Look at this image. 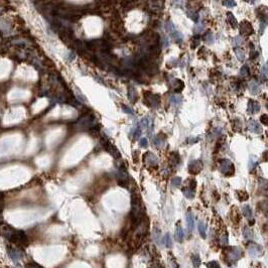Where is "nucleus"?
Masks as SVG:
<instances>
[{
  "instance_id": "1",
  "label": "nucleus",
  "mask_w": 268,
  "mask_h": 268,
  "mask_svg": "<svg viewBox=\"0 0 268 268\" xmlns=\"http://www.w3.org/2000/svg\"><path fill=\"white\" fill-rule=\"evenodd\" d=\"M9 241L11 243L16 245V247L18 248L25 247L28 245L27 235H26L23 231H21V230H15V232L13 233V235L11 236Z\"/></svg>"
},
{
  "instance_id": "2",
  "label": "nucleus",
  "mask_w": 268,
  "mask_h": 268,
  "mask_svg": "<svg viewBox=\"0 0 268 268\" xmlns=\"http://www.w3.org/2000/svg\"><path fill=\"white\" fill-rule=\"evenodd\" d=\"M225 253H226L225 258L228 260V262L230 264L238 261L243 255L242 250L238 247H229V248L226 249Z\"/></svg>"
},
{
  "instance_id": "3",
  "label": "nucleus",
  "mask_w": 268,
  "mask_h": 268,
  "mask_svg": "<svg viewBox=\"0 0 268 268\" xmlns=\"http://www.w3.org/2000/svg\"><path fill=\"white\" fill-rule=\"evenodd\" d=\"M220 170L226 177H231L235 172V166L231 160L222 159L220 162Z\"/></svg>"
},
{
  "instance_id": "4",
  "label": "nucleus",
  "mask_w": 268,
  "mask_h": 268,
  "mask_svg": "<svg viewBox=\"0 0 268 268\" xmlns=\"http://www.w3.org/2000/svg\"><path fill=\"white\" fill-rule=\"evenodd\" d=\"M78 127L82 128V129H88V128H92L94 127L95 125V119L93 117V115H85L84 117H82L81 119L78 121Z\"/></svg>"
},
{
  "instance_id": "5",
  "label": "nucleus",
  "mask_w": 268,
  "mask_h": 268,
  "mask_svg": "<svg viewBox=\"0 0 268 268\" xmlns=\"http://www.w3.org/2000/svg\"><path fill=\"white\" fill-rule=\"evenodd\" d=\"M160 99L157 95H154L150 92H145L144 94V102L146 103L147 106L150 107H157L159 104Z\"/></svg>"
},
{
  "instance_id": "6",
  "label": "nucleus",
  "mask_w": 268,
  "mask_h": 268,
  "mask_svg": "<svg viewBox=\"0 0 268 268\" xmlns=\"http://www.w3.org/2000/svg\"><path fill=\"white\" fill-rule=\"evenodd\" d=\"M203 170V162L200 159L191 160L187 165V170L191 174H198Z\"/></svg>"
},
{
  "instance_id": "7",
  "label": "nucleus",
  "mask_w": 268,
  "mask_h": 268,
  "mask_svg": "<svg viewBox=\"0 0 268 268\" xmlns=\"http://www.w3.org/2000/svg\"><path fill=\"white\" fill-rule=\"evenodd\" d=\"M15 232V229L11 227L8 224H2L0 225V235L2 237H4L7 240H10L11 236L13 235V233Z\"/></svg>"
},
{
  "instance_id": "8",
  "label": "nucleus",
  "mask_w": 268,
  "mask_h": 268,
  "mask_svg": "<svg viewBox=\"0 0 268 268\" xmlns=\"http://www.w3.org/2000/svg\"><path fill=\"white\" fill-rule=\"evenodd\" d=\"M239 30H240V33L242 36H249L253 33L254 29H253V26L250 23L249 21H242L239 25Z\"/></svg>"
},
{
  "instance_id": "9",
  "label": "nucleus",
  "mask_w": 268,
  "mask_h": 268,
  "mask_svg": "<svg viewBox=\"0 0 268 268\" xmlns=\"http://www.w3.org/2000/svg\"><path fill=\"white\" fill-rule=\"evenodd\" d=\"M247 249H248V252L250 256H260L262 254V251H263V248L260 246V245L256 244L255 242H249V244L247 245Z\"/></svg>"
},
{
  "instance_id": "10",
  "label": "nucleus",
  "mask_w": 268,
  "mask_h": 268,
  "mask_svg": "<svg viewBox=\"0 0 268 268\" xmlns=\"http://www.w3.org/2000/svg\"><path fill=\"white\" fill-rule=\"evenodd\" d=\"M104 147H105L106 150L113 156L114 158H120L121 157V154H120L119 150H118V148L115 146V145H113L111 142H109L108 140L104 141Z\"/></svg>"
},
{
  "instance_id": "11",
  "label": "nucleus",
  "mask_w": 268,
  "mask_h": 268,
  "mask_svg": "<svg viewBox=\"0 0 268 268\" xmlns=\"http://www.w3.org/2000/svg\"><path fill=\"white\" fill-rule=\"evenodd\" d=\"M143 160L147 165H150V166H156L158 164V158L156 157V155H154L152 152H149V151L144 153Z\"/></svg>"
},
{
  "instance_id": "12",
  "label": "nucleus",
  "mask_w": 268,
  "mask_h": 268,
  "mask_svg": "<svg viewBox=\"0 0 268 268\" xmlns=\"http://www.w3.org/2000/svg\"><path fill=\"white\" fill-rule=\"evenodd\" d=\"M7 252H8V254L10 256V258L13 260V261H19L22 256H23V252H21V250L19 249L18 247L16 248H7Z\"/></svg>"
},
{
  "instance_id": "13",
  "label": "nucleus",
  "mask_w": 268,
  "mask_h": 268,
  "mask_svg": "<svg viewBox=\"0 0 268 268\" xmlns=\"http://www.w3.org/2000/svg\"><path fill=\"white\" fill-rule=\"evenodd\" d=\"M111 27L116 32H123L125 28H124V25H123V22L119 18V17H115L112 22H111Z\"/></svg>"
},
{
  "instance_id": "14",
  "label": "nucleus",
  "mask_w": 268,
  "mask_h": 268,
  "mask_svg": "<svg viewBox=\"0 0 268 268\" xmlns=\"http://www.w3.org/2000/svg\"><path fill=\"white\" fill-rule=\"evenodd\" d=\"M242 212H243V215L247 218L249 224L253 225L254 224V219H253V214H252V210L250 208V206H248V205L243 206L242 207Z\"/></svg>"
},
{
  "instance_id": "15",
  "label": "nucleus",
  "mask_w": 268,
  "mask_h": 268,
  "mask_svg": "<svg viewBox=\"0 0 268 268\" xmlns=\"http://www.w3.org/2000/svg\"><path fill=\"white\" fill-rule=\"evenodd\" d=\"M248 128L251 132L256 133V134H260L262 132L261 126H260V124L255 120H250L248 122Z\"/></svg>"
},
{
  "instance_id": "16",
  "label": "nucleus",
  "mask_w": 268,
  "mask_h": 268,
  "mask_svg": "<svg viewBox=\"0 0 268 268\" xmlns=\"http://www.w3.org/2000/svg\"><path fill=\"white\" fill-rule=\"evenodd\" d=\"M183 88H185V83H183L182 80L174 79V81L171 82V89L174 92H177V93L182 92Z\"/></svg>"
},
{
  "instance_id": "17",
  "label": "nucleus",
  "mask_w": 268,
  "mask_h": 268,
  "mask_svg": "<svg viewBox=\"0 0 268 268\" xmlns=\"http://www.w3.org/2000/svg\"><path fill=\"white\" fill-rule=\"evenodd\" d=\"M248 112L250 114H255L259 112L260 110V105L258 104V102H256L254 100H250L248 102Z\"/></svg>"
},
{
  "instance_id": "18",
  "label": "nucleus",
  "mask_w": 268,
  "mask_h": 268,
  "mask_svg": "<svg viewBox=\"0 0 268 268\" xmlns=\"http://www.w3.org/2000/svg\"><path fill=\"white\" fill-rule=\"evenodd\" d=\"M165 139H166L165 135L162 133H159L158 135H156L154 137V139H153V144L157 147H162L164 143H165Z\"/></svg>"
},
{
  "instance_id": "19",
  "label": "nucleus",
  "mask_w": 268,
  "mask_h": 268,
  "mask_svg": "<svg viewBox=\"0 0 268 268\" xmlns=\"http://www.w3.org/2000/svg\"><path fill=\"white\" fill-rule=\"evenodd\" d=\"M175 239L178 242H182L183 240V230L181 222H178L177 226H175Z\"/></svg>"
},
{
  "instance_id": "20",
  "label": "nucleus",
  "mask_w": 268,
  "mask_h": 268,
  "mask_svg": "<svg viewBox=\"0 0 268 268\" xmlns=\"http://www.w3.org/2000/svg\"><path fill=\"white\" fill-rule=\"evenodd\" d=\"M140 125L142 126V127L146 128L147 130H149V133H151L152 129H153V123H152V120L149 117L142 118L140 121Z\"/></svg>"
},
{
  "instance_id": "21",
  "label": "nucleus",
  "mask_w": 268,
  "mask_h": 268,
  "mask_svg": "<svg viewBox=\"0 0 268 268\" xmlns=\"http://www.w3.org/2000/svg\"><path fill=\"white\" fill-rule=\"evenodd\" d=\"M186 219L187 230L191 232V231L194 230V227H195V220H194L193 214H191V212H187V213H186Z\"/></svg>"
},
{
  "instance_id": "22",
  "label": "nucleus",
  "mask_w": 268,
  "mask_h": 268,
  "mask_svg": "<svg viewBox=\"0 0 268 268\" xmlns=\"http://www.w3.org/2000/svg\"><path fill=\"white\" fill-rule=\"evenodd\" d=\"M128 98H129L130 102H132V103H135L137 98H138L137 97V92L133 86H130L128 88Z\"/></svg>"
},
{
  "instance_id": "23",
  "label": "nucleus",
  "mask_w": 268,
  "mask_h": 268,
  "mask_svg": "<svg viewBox=\"0 0 268 268\" xmlns=\"http://www.w3.org/2000/svg\"><path fill=\"white\" fill-rule=\"evenodd\" d=\"M249 90H250V93L253 94V95H256L259 92L260 88H259V84L256 82V81H251L250 83H249Z\"/></svg>"
},
{
  "instance_id": "24",
  "label": "nucleus",
  "mask_w": 268,
  "mask_h": 268,
  "mask_svg": "<svg viewBox=\"0 0 268 268\" xmlns=\"http://www.w3.org/2000/svg\"><path fill=\"white\" fill-rule=\"evenodd\" d=\"M227 20H228V23L232 26L233 28H236L237 25H238V22H237V19L235 18V16L233 15V13L231 12H228L227 13Z\"/></svg>"
},
{
  "instance_id": "25",
  "label": "nucleus",
  "mask_w": 268,
  "mask_h": 268,
  "mask_svg": "<svg viewBox=\"0 0 268 268\" xmlns=\"http://www.w3.org/2000/svg\"><path fill=\"white\" fill-rule=\"evenodd\" d=\"M257 163H258V160L255 156H250L249 158V162H248V168H249V171H253L255 170V167L257 166Z\"/></svg>"
},
{
  "instance_id": "26",
  "label": "nucleus",
  "mask_w": 268,
  "mask_h": 268,
  "mask_svg": "<svg viewBox=\"0 0 268 268\" xmlns=\"http://www.w3.org/2000/svg\"><path fill=\"white\" fill-rule=\"evenodd\" d=\"M181 161V157H179L178 152H172L170 154V162L172 166H177Z\"/></svg>"
},
{
  "instance_id": "27",
  "label": "nucleus",
  "mask_w": 268,
  "mask_h": 268,
  "mask_svg": "<svg viewBox=\"0 0 268 268\" xmlns=\"http://www.w3.org/2000/svg\"><path fill=\"white\" fill-rule=\"evenodd\" d=\"M236 197H237V199H238L240 202L247 201L248 198H249L248 194L246 193V191H236Z\"/></svg>"
},
{
  "instance_id": "28",
  "label": "nucleus",
  "mask_w": 268,
  "mask_h": 268,
  "mask_svg": "<svg viewBox=\"0 0 268 268\" xmlns=\"http://www.w3.org/2000/svg\"><path fill=\"white\" fill-rule=\"evenodd\" d=\"M243 236L245 239L250 240L253 238V232L251 231V229L248 227V226H245L243 228Z\"/></svg>"
},
{
  "instance_id": "29",
  "label": "nucleus",
  "mask_w": 268,
  "mask_h": 268,
  "mask_svg": "<svg viewBox=\"0 0 268 268\" xmlns=\"http://www.w3.org/2000/svg\"><path fill=\"white\" fill-rule=\"evenodd\" d=\"M182 194L185 195V197L187 199H194L195 198V191L191 190L186 186L182 187Z\"/></svg>"
},
{
  "instance_id": "30",
  "label": "nucleus",
  "mask_w": 268,
  "mask_h": 268,
  "mask_svg": "<svg viewBox=\"0 0 268 268\" xmlns=\"http://www.w3.org/2000/svg\"><path fill=\"white\" fill-rule=\"evenodd\" d=\"M170 101L172 104H174V105H181L182 103V97L181 95H171Z\"/></svg>"
},
{
  "instance_id": "31",
  "label": "nucleus",
  "mask_w": 268,
  "mask_h": 268,
  "mask_svg": "<svg viewBox=\"0 0 268 268\" xmlns=\"http://www.w3.org/2000/svg\"><path fill=\"white\" fill-rule=\"evenodd\" d=\"M191 262H193L194 268H200L201 266V258L198 254L191 255Z\"/></svg>"
},
{
  "instance_id": "32",
  "label": "nucleus",
  "mask_w": 268,
  "mask_h": 268,
  "mask_svg": "<svg viewBox=\"0 0 268 268\" xmlns=\"http://www.w3.org/2000/svg\"><path fill=\"white\" fill-rule=\"evenodd\" d=\"M170 36H171V37L174 40L175 43H178V44L182 43V38H183V37H182V34L179 32V31H178V30H175L174 32H172Z\"/></svg>"
},
{
  "instance_id": "33",
  "label": "nucleus",
  "mask_w": 268,
  "mask_h": 268,
  "mask_svg": "<svg viewBox=\"0 0 268 268\" xmlns=\"http://www.w3.org/2000/svg\"><path fill=\"white\" fill-rule=\"evenodd\" d=\"M163 244L164 246L167 247V248H170L172 246V240H171V237L170 233H166L165 235L163 237Z\"/></svg>"
},
{
  "instance_id": "34",
  "label": "nucleus",
  "mask_w": 268,
  "mask_h": 268,
  "mask_svg": "<svg viewBox=\"0 0 268 268\" xmlns=\"http://www.w3.org/2000/svg\"><path fill=\"white\" fill-rule=\"evenodd\" d=\"M198 229H199V232H200L201 237L205 239L206 237H207V234H206V225L203 223V222H199Z\"/></svg>"
},
{
  "instance_id": "35",
  "label": "nucleus",
  "mask_w": 268,
  "mask_h": 268,
  "mask_svg": "<svg viewBox=\"0 0 268 268\" xmlns=\"http://www.w3.org/2000/svg\"><path fill=\"white\" fill-rule=\"evenodd\" d=\"M204 40L206 41L207 44H213V43H214V36H213V33L211 32V31H207V32L205 33V36H204Z\"/></svg>"
},
{
  "instance_id": "36",
  "label": "nucleus",
  "mask_w": 268,
  "mask_h": 268,
  "mask_svg": "<svg viewBox=\"0 0 268 268\" xmlns=\"http://www.w3.org/2000/svg\"><path fill=\"white\" fill-rule=\"evenodd\" d=\"M182 185V178L179 177H175L171 179V186L172 187H179Z\"/></svg>"
},
{
  "instance_id": "37",
  "label": "nucleus",
  "mask_w": 268,
  "mask_h": 268,
  "mask_svg": "<svg viewBox=\"0 0 268 268\" xmlns=\"http://www.w3.org/2000/svg\"><path fill=\"white\" fill-rule=\"evenodd\" d=\"M186 186L189 187V189L191 190H194L196 191V186H197V182L195 181V179H187V181L186 182Z\"/></svg>"
},
{
  "instance_id": "38",
  "label": "nucleus",
  "mask_w": 268,
  "mask_h": 268,
  "mask_svg": "<svg viewBox=\"0 0 268 268\" xmlns=\"http://www.w3.org/2000/svg\"><path fill=\"white\" fill-rule=\"evenodd\" d=\"M165 29L170 34H171L172 32H174L175 30H177V29H175V27H174V23H172L171 21H168L167 23H165Z\"/></svg>"
},
{
  "instance_id": "39",
  "label": "nucleus",
  "mask_w": 268,
  "mask_h": 268,
  "mask_svg": "<svg viewBox=\"0 0 268 268\" xmlns=\"http://www.w3.org/2000/svg\"><path fill=\"white\" fill-rule=\"evenodd\" d=\"M132 135H133V138L136 139L141 135V129H140V126H136L134 127L132 130Z\"/></svg>"
},
{
  "instance_id": "40",
  "label": "nucleus",
  "mask_w": 268,
  "mask_h": 268,
  "mask_svg": "<svg viewBox=\"0 0 268 268\" xmlns=\"http://www.w3.org/2000/svg\"><path fill=\"white\" fill-rule=\"evenodd\" d=\"M199 44H200V37H199V36H194L193 38H191V48H196Z\"/></svg>"
},
{
  "instance_id": "41",
  "label": "nucleus",
  "mask_w": 268,
  "mask_h": 268,
  "mask_svg": "<svg viewBox=\"0 0 268 268\" xmlns=\"http://www.w3.org/2000/svg\"><path fill=\"white\" fill-rule=\"evenodd\" d=\"M187 17H190L191 19H193L194 21L198 22L199 16H198V13L196 12V11H187Z\"/></svg>"
},
{
  "instance_id": "42",
  "label": "nucleus",
  "mask_w": 268,
  "mask_h": 268,
  "mask_svg": "<svg viewBox=\"0 0 268 268\" xmlns=\"http://www.w3.org/2000/svg\"><path fill=\"white\" fill-rule=\"evenodd\" d=\"M205 29V25L204 23H202V22H199V23L196 24V26H195V31H196V33H200L202 31H204Z\"/></svg>"
},
{
  "instance_id": "43",
  "label": "nucleus",
  "mask_w": 268,
  "mask_h": 268,
  "mask_svg": "<svg viewBox=\"0 0 268 268\" xmlns=\"http://www.w3.org/2000/svg\"><path fill=\"white\" fill-rule=\"evenodd\" d=\"M242 43H243V40H242V37H241L240 36L234 37V40H233V44H234L235 47H237V48H238L239 45L242 44Z\"/></svg>"
},
{
  "instance_id": "44",
  "label": "nucleus",
  "mask_w": 268,
  "mask_h": 268,
  "mask_svg": "<svg viewBox=\"0 0 268 268\" xmlns=\"http://www.w3.org/2000/svg\"><path fill=\"white\" fill-rule=\"evenodd\" d=\"M220 242H221V245H223V246L228 245V235L226 234V233H224L223 235H221Z\"/></svg>"
},
{
  "instance_id": "45",
  "label": "nucleus",
  "mask_w": 268,
  "mask_h": 268,
  "mask_svg": "<svg viewBox=\"0 0 268 268\" xmlns=\"http://www.w3.org/2000/svg\"><path fill=\"white\" fill-rule=\"evenodd\" d=\"M235 52H236L237 57H238L239 61H244V60H245V56H244L243 51H241V49H239V48H236V49H235Z\"/></svg>"
},
{
  "instance_id": "46",
  "label": "nucleus",
  "mask_w": 268,
  "mask_h": 268,
  "mask_svg": "<svg viewBox=\"0 0 268 268\" xmlns=\"http://www.w3.org/2000/svg\"><path fill=\"white\" fill-rule=\"evenodd\" d=\"M24 268H44V267H41L40 264H37L36 262H28L25 264Z\"/></svg>"
},
{
  "instance_id": "47",
  "label": "nucleus",
  "mask_w": 268,
  "mask_h": 268,
  "mask_svg": "<svg viewBox=\"0 0 268 268\" xmlns=\"http://www.w3.org/2000/svg\"><path fill=\"white\" fill-rule=\"evenodd\" d=\"M248 75H249V69H248V67H247V66L242 67V69H241V71H240V76L247 77Z\"/></svg>"
},
{
  "instance_id": "48",
  "label": "nucleus",
  "mask_w": 268,
  "mask_h": 268,
  "mask_svg": "<svg viewBox=\"0 0 268 268\" xmlns=\"http://www.w3.org/2000/svg\"><path fill=\"white\" fill-rule=\"evenodd\" d=\"M122 110H123L124 112H126L127 114L134 115V111H133V109H131V108H130V107L126 106V105H122Z\"/></svg>"
},
{
  "instance_id": "49",
  "label": "nucleus",
  "mask_w": 268,
  "mask_h": 268,
  "mask_svg": "<svg viewBox=\"0 0 268 268\" xmlns=\"http://www.w3.org/2000/svg\"><path fill=\"white\" fill-rule=\"evenodd\" d=\"M207 267L208 268H221L219 263L217 261H210L208 264H207Z\"/></svg>"
},
{
  "instance_id": "50",
  "label": "nucleus",
  "mask_w": 268,
  "mask_h": 268,
  "mask_svg": "<svg viewBox=\"0 0 268 268\" xmlns=\"http://www.w3.org/2000/svg\"><path fill=\"white\" fill-rule=\"evenodd\" d=\"M99 132H100V129H99V126H94V127H92V130H91V135H93L94 137H96L99 134Z\"/></svg>"
},
{
  "instance_id": "51",
  "label": "nucleus",
  "mask_w": 268,
  "mask_h": 268,
  "mask_svg": "<svg viewBox=\"0 0 268 268\" xmlns=\"http://www.w3.org/2000/svg\"><path fill=\"white\" fill-rule=\"evenodd\" d=\"M147 144H148V141H147L146 138H140V140H139L140 147H143V148L147 147Z\"/></svg>"
},
{
  "instance_id": "52",
  "label": "nucleus",
  "mask_w": 268,
  "mask_h": 268,
  "mask_svg": "<svg viewBox=\"0 0 268 268\" xmlns=\"http://www.w3.org/2000/svg\"><path fill=\"white\" fill-rule=\"evenodd\" d=\"M222 3H223V5L227 6V7H234V6H236V2L235 1H231V0H230V1H223Z\"/></svg>"
},
{
  "instance_id": "53",
  "label": "nucleus",
  "mask_w": 268,
  "mask_h": 268,
  "mask_svg": "<svg viewBox=\"0 0 268 268\" xmlns=\"http://www.w3.org/2000/svg\"><path fill=\"white\" fill-rule=\"evenodd\" d=\"M260 120H261V123H262V124H264V125H267V124H268V123H267V115H266V114L262 115V116L260 117Z\"/></svg>"
},
{
  "instance_id": "54",
  "label": "nucleus",
  "mask_w": 268,
  "mask_h": 268,
  "mask_svg": "<svg viewBox=\"0 0 268 268\" xmlns=\"http://www.w3.org/2000/svg\"><path fill=\"white\" fill-rule=\"evenodd\" d=\"M262 75H264V77H265V79L267 78V65L265 64L264 66L262 67Z\"/></svg>"
},
{
  "instance_id": "55",
  "label": "nucleus",
  "mask_w": 268,
  "mask_h": 268,
  "mask_svg": "<svg viewBox=\"0 0 268 268\" xmlns=\"http://www.w3.org/2000/svg\"><path fill=\"white\" fill-rule=\"evenodd\" d=\"M170 265H171V268H178V263L175 262L174 258L170 259Z\"/></svg>"
},
{
  "instance_id": "56",
  "label": "nucleus",
  "mask_w": 268,
  "mask_h": 268,
  "mask_svg": "<svg viewBox=\"0 0 268 268\" xmlns=\"http://www.w3.org/2000/svg\"><path fill=\"white\" fill-rule=\"evenodd\" d=\"M74 57H75V53L74 52H70V53H69V57H68V61H69V62H71Z\"/></svg>"
},
{
  "instance_id": "57",
  "label": "nucleus",
  "mask_w": 268,
  "mask_h": 268,
  "mask_svg": "<svg viewBox=\"0 0 268 268\" xmlns=\"http://www.w3.org/2000/svg\"><path fill=\"white\" fill-rule=\"evenodd\" d=\"M133 154H134V159H135V160H134V161L137 162V159H138V158H137V151H134V152H133Z\"/></svg>"
}]
</instances>
